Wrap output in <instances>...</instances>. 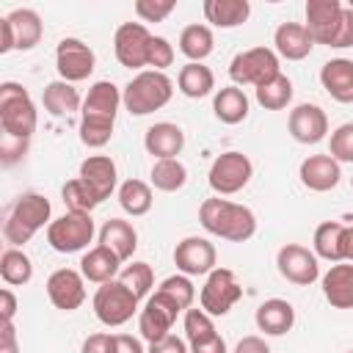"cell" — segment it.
<instances>
[{"instance_id":"obj_1","label":"cell","mask_w":353,"mask_h":353,"mask_svg":"<svg viewBox=\"0 0 353 353\" xmlns=\"http://www.w3.org/2000/svg\"><path fill=\"white\" fill-rule=\"evenodd\" d=\"M119 105H121V91L116 88V83L97 80L88 88L80 110V141L88 149H102L113 138Z\"/></svg>"},{"instance_id":"obj_2","label":"cell","mask_w":353,"mask_h":353,"mask_svg":"<svg viewBox=\"0 0 353 353\" xmlns=\"http://www.w3.org/2000/svg\"><path fill=\"white\" fill-rule=\"evenodd\" d=\"M199 221L210 234L229 243H245L256 234V215L245 204H237L221 196L201 201Z\"/></svg>"},{"instance_id":"obj_3","label":"cell","mask_w":353,"mask_h":353,"mask_svg":"<svg viewBox=\"0 0 353 353\" xmlns=\"http://www.w3.org/2000/svg\"><path fill=\"white\" fill-rule=\"evenodd\" d=\"M50 215H52V204L47 196L33 193V190L17 196V201L8 207L6 221H3L6 243H11V248L25 245L41 226H50Z\"/></svg>"},{"instance_id":"obj_4","label":"cell","mask_w":353,"mask_h":353,"mask_svg":"<svg viewBox=\"0 0 353 353\" xmlns=\"http://www.w3.org/2000/svg\"><path fill=\"white\" fill-rule=\"evenodd\" d=\"M174 94V83L165 72H154V69H143L138 72L121 91V105L132 113V116H149L160 108H165L171 102Z\"/></svg>"},{"instance_id":"obj_5","label":"cell","mask_w":353,"mask_h":353,"mask_svg":"<svg viewBox=\"0 0 353 353\" xmlns=\"http://www.w3.org/2000/svg\"><path fill=\"white\" fill-rule=\"evenodd\" d=\"M36 124H39V113H36V105H33L28 88L19 85V83H11V80L3 83L0 85V127H3V135L30 143V138L36 132Z\"/></svg>"},{"instance_id":"obj_6","label":"cell","mask_w":353,"mask_h":353,"mask_svg":"<svg viewBox=\"0 0 353 353\" xmlns=\"http://www.w3.org/2000/svg\"><path fill=\"white\" fill-rule=\"evenodd\" d=\"M138 301L141 298L127 284H121L119 279H113L108 284H99V290L94 292L91 306H94V314H97V320L102 325L119 328V325L130 323L135 312H141L138 309Z\"/></svg>"},{"instance_id":"obj_7","label":"cell","mask_w":353,"mask_h":353,"mask_svg":"<svg viewBox=\"0 0 353 353\" xmlns=\"http://www.w3.org/2000/svg\"><path fill=\"white\" fill-rule=\"evenodd\" d=\"M276 74H281L279 69V55L270 47H251L245 52H237L229 63V77L232 85H265L268 80H273Z\"/></svg>"},{"instance_id":"obj_8","label":"cell","mask_w":353,"mask_h":353,"mask_svg":"<svg viewBox=\"0 0 353 353\" xmlns=\"http://www.w3.org/2000/svg\"><path fill=\"white\" fill-rule=\"evenodd\" d=\"M94 218L88 212H66L47 226V243L58 254H77L94 240Z\"/></svg>"},{"instance_id":"obj_9","label":"cell","mask_w":353,"mask_h":353,"mask_svg":"<svg viewBox=\"0 0 353 353\" xmlns=\"http://www.w3.org/2000/svg\"><path fill=\"white\" fill-rule=\"evenodd\" d=\"M251 176H254V163L248 160V154L221 152L210 165L207 182L218 196H232V193H240L251 182Z\"/></svg>"},{"instance_id":"obj_10","label":"cell","mask_w":353,"mask_h":353,"mask_svg":"<svg viewBox=\"0 0 353 353\" xmlns=\"http://www.w3.org/2000/svg\"><path fill=\"white\" fill-rule=\"evenodd\" d=\"M44 25L33 8H14L0 19V52L33 50L41 41Z\"/></svg>"},{"instance_id":"obj_11","label":"cell","mask_w":353,"mask_h":353,"mask_svg":"<svg viewBox=\"0 0 353 353\" xmlns=\"http://www.w3.org/2000/svg\"><path fill=\"white\" fill-rule=\"evenodd\" d=\"M179 312H182V306L171 295H165L163 290H154V295H149L143 309L138 312V331H141V336L149 345L165 339L171 334V325H174Z\"/></svg>"},{"instance_id":"obj_12","label":"cell","mask_w":353,"mask_h":353,"mask_svg":"<svg viewBox=\"0 0 353 353\" xmlns=\"http://www.w3.org/2000/svg\"><path fill=\"white\" fill-rule=\"evenodd\" d=\"M243 298V287L237 284L234 273L229 268H215L212 273H207L204 287L199 292V303L210 317H223L229 314V309Z\"/></svg>"},{"instance_id":"obj_13","label":"cell","mask_w":353,"mask_h":353,"mask_svg":"<svg viewBox=\"0 0 353 353\" xmlns=\"http://www.w3.org/2000/svg\"><path fill=\"white\" fill-rule=\"evenodd\" d=\"M149 47H152V33L146 30L143 22H124L113 33L116 61L127 69L143 72V66H149Z\"/></svg>"},{"instance_id":"obj_14","label":"cell","mask_w":353,"mask_h":353,"mask_svg":"<svg viewBox=\"0 0 353 353\" xmlns=\"http://www.w3.org/2000/svg\"><path fill=\"white\" fill-rule=\"evenodd\" d=\"M94 66H97V55L85 41H80L74 36H66V39L58 41V47H55V69H58L61 80H66L72 85L80 83V80H88Z\"/></svg>"},{"instance_id":"obj_15","label":"cell","mask_w":353,"mask_h":353,"mask_svg":"<svg viewBox=\"0 0 353 353\" xmlns=\"http://www.w3.org/2000/svg\"><path fill=\"white\" fill-rule=\"evenodd\" d=\"M276 268H279L281 279H287L295 287H309L320 279L317 254L301 243H284L276 254Z\"/></svg>"},{"instance_id":"obj_16","label":"cell","mask_w":353,"mask_h":353,"mask_svg":"<svg viewBox=\"0 0 353 353\" xmlns=\"http://www.w3.org/2000/svg\"><path fill=\"white\" fill-rule=\"evenodd\" d=\"M218 251L207 237H185L174 248V265L185 276H207L215 270Z\"/></svg>"},{"instance_id":"obj_17","label":"cell","mask_w":353,"mask_h":353,"mask_svg":"<svg viewBox=\"0 0 353 353\" xmlns=\"http://www.w3.org/2000/svg\"><path fill=\"white\" fill-rule=\"evenodd\" d=\"M47 298L61 312H74L85 301V279L74 268H58L47 279Z\"/></svg>"},{"instance_id":"obj_18","label":"cell","mask_w":353,"mask_h":353,"mask_svg":"<svg viewBox=\"0 0 353 353\" xmlns=\"http://www.w3.org/2000/svg\"><path fill=\"white\" fill-rule=\"evenodd\" d=\"M345 6L339 0H309L306 3V30L312 33L314 44L331 47L342 22Z\"/></svg>"},{"instance_id":"obj_19","label":"cell","mask_w":353,"mask_h":353,"mask_svg":"<svg viewBox=\"0 0 353 353\" xmlns=\"http://www.w3.org/2000/svg\"><path fill=\"white\" fill-rule=\"evenodd\" d=\"M287 130L290 135L298 141V143H320L328 132V116L320 105H312V102H301L290 110V119H287Z\"/></svg>"},{"instance_id":"obj_20","label":"cell","mask_w":353,"mask_h":353,"mask_svg":"<svg viewBox=\"0 0 353 353\" xmlns=\"http://www.w3.org/2000/svg\"><path fill=\"white\" fill-rule=\"evenodd\" d=\"M298 176H301L303 188H309L314 193H325L339 185L342 168L331 154H309L306 160H301Z\"/></svg>"},{"instance_id":"obj_21","label":"cell","mask_w":353,"mask_h":353,"mask_svg":"<svg viewBox=\"0 0 353 353\" xmlns=\"http://www.w3.org/2000/svg\"><path fill=\"white\" fill-rule=\"evenodd\" d=\"M77 176L94 190V196L99 199V204L105 199H110V193L116 190V182H119L116 163L108 154H91V157H85L80 163V174Z\"/></svg>"},{"instance_id":"obj_22","label":"cell","mask_w":353,"mask_h":353,"mask_svg":"<svg viewBox=\"0 0 353 353\" xmlns=\"http://www.w3.org/2000/svg\"><path fill=\"white\" fill-rule=\"evenodd\" d=\"M312 47H314V39L306 30V25H301V22H281L273 33V50L279 58L303 61V58H309Z\"/></svg>"},{"instance_id":"obj_23","label":"cell","mask_w":353,"mask_h":353,"mask_svg":"<svg viewBox=\"0 0 353 353\" xmlns=\"http://www.w3.org/2000/svg\"><path fill=\"white\" fill-rule=\"evenodd\" d=\"M143 146L154 160H171L185 149V132L174 121H157L146 130Z\"/></svg>"},{"instance_id":"obj_24","label":"cell","mask_w":353,"mask_h":353,"mask_svg":"<svg viewBox=\"0 0 353 353\" xmlns=\"http://www.w3.org/2000/svg\"><path fill=\"white\" fill-rule=\"evenodd\" d=\"M254 323L265 336H284L295 325V309L284 298H268L265 303H259Z\"/></svg>"},{"instance_id":"obj_25","label":"cell","mask_w":353,"mask_h":353,"mask_svg":"<svg viewBox=\"0 0 353 353\" xmlns=\"http://www.w3.org/2000/svg\"><path fill=\"white\" fill-rule=\"evenodd\" d=\"M320 83L331 99L342 105H353V61L350 58H331L320 69Z\"/></svg>"},{"instance_id":"obj_26","label":"cell","mask_w":353,"mask_h":353,"mask_svg":"<svg viewBox=\"0 0 353 353\" xmlns=\"http://www.w3.org/2000/svg\"><path fill=\"white\" fill-rule=\"evenodd\" d=\"M80 273L85 281H94V284H108L113 279H119L121 273V259L105 248V245H94L83 254L80 259Z\"/></svg>"},{"instance_id":"obj_27","label":"cell","mask_w":353,"mask_h":353,"mask_svg":"<svg viewBox=\"0 0 353 353\" xmlns=\"http://www.w3.org/2000/svg\"><path fill=\"white\" fill-rule=\"evenodd\" d=\"M323 295L334 309H353V262H336L323 276Z\"/></svg>"},{"instance_id":"obj_28","label":"cell","mask_w":353,"mask_h":353,"mask_svg":"<svg viewBox=\"0 0 353 353\" xmlns=\"http://www.w3.org/2000/svg\"><path fill=\"white\" fill-rule=\"evenodd\" d=\"M99 245L110 248V251L124 262V259H130V256L135 254V248H138V232H135V226H132L130 221H124V218H110V221H105L102 229H99Z\"/></svg>"},{"instance_id":"obj_29","label":"cell","mask_w":353,"mask_h":353,"mask_svg":"<svg viewBox=\"0 0 353 353\" xmlns=\"http://www.w3.org/2000/svg\"><path fill=\"white\" fill-rule=\"evenodd\" d=\"M204 19L215 28H240L251 17L248 0H204Z\"/></svg>"},{"instance_id":"obj_30","label":"cell","mask_w":353,"mask_h":353,"mask_svg":"<svg viewBox=\"0 0 353 353\" xmlns=\"http://www.w3.org/2000/svg\"><path fill=\"white\" fill-rule=\"evenodd\" d=\"M212 113L223 124H240L248 116V97L240 85H223L212 97Z\"/></svg>"},{"instance_id":"obj_31","label":"cell","mask_w":353,"mask_h":353,"mask_svg":"<svg viewBox=\"0 0 353 353\" xmlns=\"http://www.w3.org/2000/svg\"><path fill=\"white\" fill-rule=\"evenodd\" d=\"M41 102H44V110H47L50 116H55V119H63V116L74 113V110L83 105L80 91H77L72 83H66V80L50 83V85L44 88V94H41Z\"/></svg>"},{"instance_id":"obj_32","label":"cell","mask_w":353,"mask_h":353,"mask_svg":"<svg viewBox=\"0 0 353 353\" xmlns=\"http://www.w3.org/2000/svg\"><path fill=\"white\" fill-rule=\"evenodd\" d=\"M176 88H179L188 99H201V97L212 94V88H215V74H212L210 66H204V63H190V61H188V63L179 69V74H176Z\"/></svg>"},{"instance_id":"obj_33","label":"cell","mask_w":353,"mask_h":353,"mask_svg":"<svg viewBox=\"0 0 353 353\" xmlns=\"http://www.w3.org/2000/svg\"><path fill=\"white\" fill-rule=\"evenodd\" d=\"M212 50H215V39H212V30L207 25L196 22V25L182 28V33H179V52L190 63H201Z\"/></svg>"},{"instance_id":"obj_34","label":"cell","mask_w":353,"mask_h":353,"mask_svg":"<svg viewBox=\"0 0 353 353\" xmlns=\"http://www.w3.org/2000/svg\"><path fill=\"white\" fill-rule=\"evenodd\" d=\"M119 204L127 215L132 218H141L152 210L154 204V196H152V188L143 182V179H124L119 185Z\"/></svg>"},{"instance_id":"obj_35","label":"cell","mask_w":353,"mask_h":353,"mask_svg":"<svg viewBox=\"0 0 353 353\" xmlns=\"http://www.w3.org/2000/svg\"><path fill=\"white\" fill-rule=\"evenodd\" d=\"M342 234H345V223L323 221L314 229V237H312L314 254L320 259H328V262H342Z\"/></svg>"},{"instance_id":"obj_36","label":"cell","mask_w":353,"mask_h":353,"mask_svg":"<svg viewBox=\"0 0 353 353\" xmlns=\"http://www.w3.org/2000/svg\"><path fill=\"white\" fill-rule=\"evenodd\" d=\"M152 185L163 193H176L185 188L188 182V168L179 157H171V160H154L152 165V174H149Z\"/></svg>"},{"instance_id":"obj_37","label":"cell","mask_w":353,"mask_h":353,"mask_svg":"<svg viewBox=\"0 0 353 353\" xmlns=\"http://www.w3.org/2000/svg\"><path fill=\"white\" fill-rule=\"evenodd\" d=\"M0 276L8 287H22L33 279V262L22 248H6L0 256Z\"/></svg>"},{"instance_id":"obj_38","label":"cell","mask_w":353,"mask_h":353,"mask_svg":"<svg viewBox=\"0 0 353 353\" xmlns=\"http://www.w3.org/2000/svg\"><path fill=\"white\" fill-rule=\"evenodd\" d=\"M256 91V102L265 108V110H281L292 102V80L281 72L276 74L273 80H268L265 85L254 88Z\"/></svg>"},{"instance_id":"obj_39","label":"cell","mask_w":353,"mask_h":353,"mask_svg":"<svg viewBox=\"0 0 353 353\" xmlns=\"http://www.w3.org/2000/svg\"><path fill=\"white\" fill-rule=\"evenodd\" d=\"M61 196H63L66 212H88V215H91V210L99 204V199L94 196V190H91V188H88V185L80 179V176L69 179V182L63 185Z\"/></svg>"},{"instance_id":"obj_40","label":"cell","mask_w":353,"mask_h":353,"mask_svg":"<svg viewBox=\"0 0 353 353\" xmlns=\"http://www.w3.org/2000/svg\"><path fill=\"white\" fill-rule=\"evenodd\" d=\"M182 328H185V339H188V345L207 342V339H212V336L218 334L215 325H212V317H210L204 309H193V306L185 312Z\"/></svg>"},{"instance_id":"obj_41","label":"cell","mask_w":353,"mask_h":353,"mask_svg":"<svg viewBox=\"0 0 353 353\" xmlns=\"http://www.w3.org/2000/svg\"><path fill=\"white\" fill-rule=\"evenodd\" d=\"M119 281L127 284L138 298H146L152 292V284H154V270H152L149 262H130L119 273Z\"/></svg>"},{"instance_id":"obj_42","label":"cell","mask_w":353,"mask_h":353,"mask_svg":"<svg viewBox=\"0 0 353 353\" xmlns=\"http://www.w3.org/2000/svg\"><path fill=\"white\" fill-rule=\"evenodd\" d=\"M157 290H163L165 295H171V298H174V301L182 306V312H188V309L193 306V298H196V287H193L190 276H185V273H176V276H168V279H163Z\"/></svg>"},{"instance_id":"obj_43","label":"cell","mask_w":353,"mask_h":353,"mask_svg":"<svg viewBox=\"0 0 353 353\" xmlns=\"http://www.w3.org/2000/svg\"><path fill=\"white\" fill-rule=\"evenodd\" d=\"M328 154L336 163H353V121H345L331 132Z\"/></svg>"},{"instance_id":"obj_44","label":"cell","mask_w":353,"mask_h":353,"mask_svg":"<svg viewBox=\"0 0 353 353\" xmlns=\"http://www.w3.org/2000/svg\"><path fill=\"white\" fill-rule=\"evenodd\" d=\"M174 8H176L174 0H138L135 3V14L143 22H163Z\"/></svg>"},{"instance_id":"obj_45","label":"cell","mask_w":353,"mask_h":353,"mask_svg":"<svg viewBox=\"0 0 353 353\" xmlns=\"http://www.w3.org/2000/svg\"><path fill=\"white\" fill-rule=\"evenodd\" d=\"M174 63V47L168 39L163 36H152V47H149V66L154 72H163Z\"/></svg>"},{"instance_id":"obj_46","label":"cell","mask_w":353,"mask_h":353,"mask_svg":"<svg viewBox=\"0 0 353 353\" xmlns=\"http://www.w3.org/2000/svg\"><path fill=\"white\" fill-rule=\"evenodd\" d=\"M116 350V334H91L85 342H83V350L80 353H113Z\"/></svg>"},{"instance_id":"obj_47","label":"cell","mask_w":353,"mask_h":353,"mask_svg":"<svg viewBox=\"0 0 353 353\" xmlns=\"http://www.w3.org/2000/svg\"><path fill=\"white\" fill-rule=\"evenodd\" d=\"M336 50H345V47H353V8L347 6L345 14H342V22H339V30H336V39L334 44Z\"/></svg>"},{"instance_id":"obj_48","label":"cell","mask_w":353,"mask_h":353,"mask_svg":"<svg viewBox=\"0 0 353 353\" xmlns=\"http://www.w3.org/2000/svg\"><path fill=\"white\" fill-rule=\"evenodd\" d=\"M25 152H28V141H17V138H8V135H3V143H0V154H3V163H6V165H11L14 160L25 157Z\"/></svg>"},{"instance_id":"obj_49","label":"cell","mask_w":353,"mask_h":353,"mask_svg":"<svg viewBox=\"0 0 353 353\" xmlns=\"http://www.w3.org/2000/svg\"><path fill=\"white\" fill-rule=\"evenodd\" d=\"M0 353H19L14 320H0Z\"/></svg>"},{"instance_id":"obj_50","label":"cell","mask_w":353,"mask_h":353,"mask_svg":"<svg viewBox=\"0 0 353 353\" xmlns=\"http://www.w3.org/2000/svg\"><path fill=\"white\" fill-rule=\"evenodd\" d=\"M149 353H190V347L185 345V339H179V336L168 334L165 339H160V342L149 345Z\"/></svg>"},{"instance_id":"obj_51","label":"cell","mask_w":353,"mask_h":353,"mask_svg":"<svg viewBox=\"0 0 353 353\" xmlns=\"http://www.w3.org/2000/svg\"><path fill=\"white\" fill-rule=\"evenodd\" d=\"M234 353H273V350H270V345H268L262 336L251 334V336H243V339L234 345Z\"/></svg>"},{"instance_id":"obj_52","label":"cell","mask_w":353,"mask_h":353,"mask_svg":"<svg viewBox=\"0 0 353 353\" xmlns=\"http://www.w3.org/2000/svg\"><path fill=\"white\" fill-rule=\"evenodd\" d=\"M14 314H17V295L6 287L0 290V320H14Z\"/></svg>"},{"instance_id":"obj_53","label":"cell","mask_w":353,"mask_h":353,"mask_svg":"<svg viewBox=\"0 0 353 353\" xmlns=\"http://www.w3.org/2000/svg\"><path fill=\"white\" fill-rule=\"evenodd\" d=\"M190 353H226V342L221 334H215L212 339L207 342H199V345H190Z\"/></svg>"},{"instance_id":"obj_54","label":"cell","mask_w":353,"mask_h":353,"mask_svg":"<svg viewBox=\"0 0 353 353\" xmlns=\"http://www.w3.org/2000/svg\"><path fill=\"white\" fill-rule=\"evenodd\" d=\"M113 353H143L141 339L130 336V334H116V350Z\"/></svg>"},{"instance_id":"obj_55","label":"cell","mask_w":353,"mask_h":353,"mask_svg":"<svg viewBox=\"0 0 353 353\" xmlns=\"http://www.w3.org/2000/svg\"><path fill=\"white\" fill-rule=\"evenodd\" d=\"M342 262H353V226H345L342 234Z\"/></svg>"},{"instance_id":"obj_56","label":"cell","mask_w":353,"mask_h":353,"mask_svg":"<svg viewBox=\"0 0 353 353\" xmlns=\"http://www.w3.org/2000/svg\"><path fill=\"white\" fill-rule=\"evenodd\" d=\"M350 188H353V176H350Z\"/></svg>"},{"instance_id":"obj_57","label":"cell","mask_w":353,"mask_h":353,"mask_svg":"<svg viewBox=\"0 0 353 353\" xmlns=\"http://www.w3.org/2000/svg\"><path fill=\"white\" fill-rule=\"evenodd\" d=\"M347 353H353V350H347Z\"/></svg>"}]
</instances>
